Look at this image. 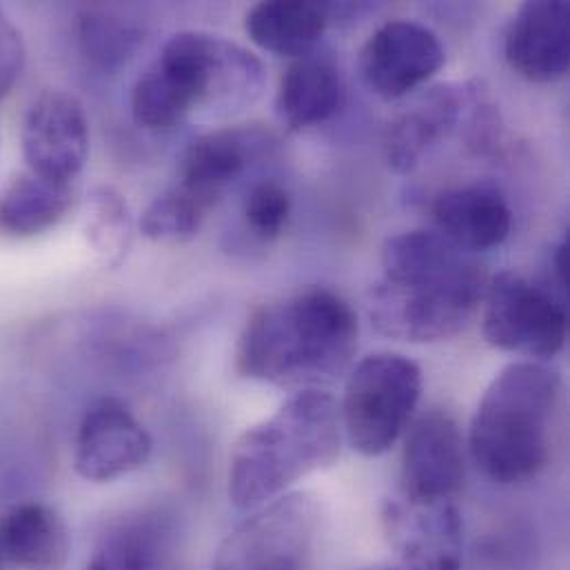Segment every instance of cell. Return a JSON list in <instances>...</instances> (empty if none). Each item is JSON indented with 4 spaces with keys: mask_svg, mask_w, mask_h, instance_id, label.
Returning <instances> with one entry per match:
<instances>
[{
    "mask_svg": "<svg viewBox=\"0 0 570 570\" xmlns=\"http://www.w3.org/2000/svg\"><path fill=\"white\" fill-rule=\"evenodd\" d=\"M154 67L171 85L187 116L229 118L254 107L267 89L265 62L247 47L212 31H178Z\"/></svg>",
    "mask_w": 570,
    "mask_h": 570,
    "instance_id": "cell-5",
    "label": "cell"
},
{
    "mask_svg": "<svg viewBox=\"0 0 570 570\" xmlns=\"http://www.w3.org/2000/svg\"><path fill=\"white\" fill-rule=\"evenodd\" d=\"M553 272H556V278H558V285L562 288V293H567V285H569V243H562L556 249Z\"/></svg>",
    "mask_w": 570,
    "mask_h": 570,
    "instance_id": "cell-28",
    "label": "cell"
},
{
    "mask_svg": "<svg viewBox=\"0 0 570 570\" xmlns=\"http://www.w3.org/2000/svg\"><path fill=\"white\" fill-rule=\"evenodd\" d=\"M154 442L118 397L96 400L82 415L73 442V469L87 482H111L147 464Z\"/></svg>",
    "mask_w": 570,
    "mask_h": 570,
    "instance_id": "cell-13",
    "label": "cell"
},
{
    "mask_svg": "<svg viewBox=\"0 0 570 570\" xmlns=\"http://www.w3.org/2000/svg\"><path fill=\"white\" fill-rule=\"evenodd\" d=\"M82 53L100 69L122 67L140 47L142 31L102 7H87L78 18Z\"/></svg>",
    "mask_w": 570,
    "mask_h": 570,
    "instance_id": "cell-24",
    "label": "cell"
},
{
    "mask_svg": "<svg viewBox=\"0 0 570 570\" xmlns=\"http://www.w3.org/2000/svg\"><path fill=\"white\" fill-rule=\"evenodd\" d=\"M317 522L311 495L278 498L223 542L214 570H306Z\"/></svg>",
    "mask_w": 570,
    "mask_h": 570,
    "instance_id": "cell-8",
    "label": "cell"
},
{
    "mask_svg": "<svg viewBox=\"0 0 570 570\" xmlns=\"http://www.w3.org/2000/svg\"><path fill=\"white\" fill-rule=\"evenodd\" d=\"M402 570H404V569H402Z\"/></svg>",
    "mask_w": 570,
    "mask_h": 570,
    "instance_id": "cell-30",
    "label": "cell"
},
{
    "mask_svg": "<svg viewBox=\"0 0 570 570\" xmlns=\"http://www.w3.org/2000/svg\"><path fill=\"white\" fill-rule=\"evenodd\" d=\"M207 212L196 198L180 187L167 189L154 198L140 216V234L158 245H185L194 240L207 218Z\"/></svg>",
    "mask_w": 570,
    "mask_h": 570,
    "instance_id": "cell-25",
    "label": "cell"
},
{
    "mask_svg": "<svg viewBox=\"0 0 570 570\" xmlns=\"http://www.w3.org/2000/svg\"><path fill=\"white\" fill-rule=\"evenodd\" d=\"M27 171L60 185H76L89 156V120L80 100L62 89H45L22 122Z\"/></svg>",
    "mask_w": 570,
    "mask_h": 570,
    "instance_id": "cell-10",
    "label": "cell"
},
{
    "mask_svg": "<svg viewBox=\"0 0 570 570\" xmlns=\"http://www.w3.org/2000/svg\"><path fill=\"white\" fill-rule=\"evenodd\" d=\"M80 225L87 247L107 269H118L134 245V216L125 196L109 185L94 187L82 198Z\"/></svg>",
    "mask_w": 570,
    "mask_h": 570,
    "instance_id": "cell-23",
    "label": "cell"
},
{
    "mask_svg": "<svg viewBox=\"0 0 570 570\" xmlns=\"http://www.w3.org/2000/svg\"><path fill=\"white\" fill-rule=\"evenodd\" d=\"M340 406L320 391H297L261 424L247 429L229 458L227 491L240 511H258L302 478L340 458Z\"/></svg>",
    "mask_w": 570,
    "mask_h": 570,
    "instance_id": "cell-3",
    "label": "cell"
},
{
    "mask_svg": "<svg viewBox=\"0 0 570 570\" xmlns=\"http://www.w3.org/2000/svg\"><path fill=\"white\" fill-rule=\"evenodd\" d=\"M24 40L20 29L4 16L0 7V100L13 89L24 69Z\"/></svg>",
    "mask_w": 570,
    "mask_h": 570,
    "instance_id": "cell-27",
    "label": "cell"
},
{
    "mask_svg": "<svg viewBox=\"0 0 570 570\" xmlns=\"http://www.w3.org/2000/svg\"><path fill=\"white\" fill-rule=\"evenodd\" d=\"M331 4L308 0L258 2L247 11L245 31L265 51L286 58L311 56L326 31Z\"/></svg>",
    "mask_w": 570,
    "mask_h": 570,
    "instance_id": "cell-20",
    "label": "cell"
},
{
    "mask_svg": "<svg viewBox=\"0 0 570 570\" xmlns=\"http://www.w3.org/2000/svg\"><path fill=\"white\" fill-rule=\"evenodd\" d=\"M422 395L420 366L400 353L360 360L346 380L340 422L353 451L380 458L404 433Z\"/></svg>",
    "mask_w": 570,
    "mask_h": 570,
    "instance_id": "cell-6",
    "label": "cell"
},
{
    "mask_svg": "<svg viewBox=\"0 0 570 570\" xmlns=\"http://www.w3.org/2000/svg\"><path fill=\"white\" fill-rule=\"evenodd\" d=\"M382 276L366 295L373 328L391 340L429 344L462 333L487 291V274L444 236L406 232L384 240Z\"/></svg>",
    "mask_w": 570,
    "mask_h": 570,
    "instance_id": "cell-1",
    "label": "cell"
},
{
    "mask_svg": "<svg viewBox=\"0 0 570 570\" xmlns=\"http://www.w3.org/2000/svg\"><path fill=\"white\" fill-rule=\"evenodd\" d=\"M0 551L20 569L62 570L69 560V535L51 507L22 502L0 522Z\"/></svg>",
    "mask_w": 570,
    "mask_h": 570,
    "instance_id": "cell-18",
    "label": "cell"
},
{
    "mask_svg": "<svg viewBox=\"0 0 570 570\" xmlns=\"http://www.w3.org/2000/svg\"><path fill=\"white\" fill-rule=\"evenodd\" d=\"M464 442L455 420L433 411L420 417L402 451V498L409 502H455L464 487Z\"/></svg>",
    "mask_w": 570,
    "mask_h": 570,
    "instance_id": "cell-15",
    "label": "cell"
},
{
    "mask_svg": "<svg viewBox=\"0 0 570 570\" xmlns=\"http://www.w3.org/2000/svg\"><path fill=\"white\" fill-rule=\"evenodd\" d=\"M482 333L500 351L551 360L569 337L567 306L551 291L529 283L524 276L502 272L487 283Z\"/></svg>",
    "mask_w": 570,
    "mask_h": 570,
    "instance_id": "cell-7",
    "label": "cell"
},
{
    "mask_svg": "<svg viewBox=\"0 0 570 570\" xmlns=\"http://www.w3.org/2000/svg\"><path fill=\"white\" fill-rule=\"evenodd\" d=\"M438 234L466 254L489 252L507 243L513 214L504 194L489 183L442 191L433 203Z\"/></svg>",
    "mask_w": 570,
    "mask_h": 570,
    "instance_id": "cell-17",
    "label": "cell"
},
{
    "mask_svg": "<svg viewBox=\"0 0 570 570\" xmlns=\"http://www.w3.org/2000/svg\"><path fill=\"white\" fill-rule=\"evenodd\" d=\"M344 100L340 71L324 58L304 56L288 65L278 96L276 111L288 131H304L331 120Z\"/></svg>",
    "mask_w": 570,
    "mask_h": 570,
    "instance_id": "cell-19",
    "label": "cell"
},
{
    "mask_svg": "<svg viewBox=\"0 0 570 570\" xmlns=\"http://www.w3.org/2000/svg\"><path fill=\"white\" fill-rule=\"evenodd\" d=\"M504 58L529 82H556L564 78L570 67L569 2H524L507 29Z\"/></svg>",
    "mask_w": 570,
    "mask_h": 570,
    "instance_id": "cell-16",
    "label": "cell"
},
{
    "mask_svg": "<svg viewBox=\"0 0 570 570\" xmlns=\"http://www.w3.org/2000/svg\"><path fill=\"white\" fill-rule=\"evenodd\" d=\"M2 562H4V556H2V551H0V570H2Z\"/></svg>",
    "mask_w": 570,
    "mask_h": 570,
    "instance_id": "cell-29",
    "label": "cell"
},
{
    "mask_svg": "<svg viewBox=\"0 0 570 570\" xmlns=\"http://www.w3.org/2000/svg\"><path fill=\"white\" fill-rule=\"evenodd\" d=\"M560 393V375L538 362L509 364L493 377L469 431L471 458L489 480L522 484L540 475Z\"/></svg>",
    "mask_w": 570,
    "mask_h": 570,
    "instance_id": "cell-4",
    "label": "cell"
},
{
    "mask_svg": "<svg viewBox=\"0 0 570 570\" xmlns=\"http://www.w3.org/2000/svg\"><path fill=\"white\" fill-rule=\"evenodd\" d=\"M355 351V311L335 291L308 286L249 315L236 346V371L278 389L311 391L346 373Z\"/></svg>",
    "mask_w": 570,
    "mask_h": 570,
    "instance_id": "cell-2",
    "label": "cell"
},
{
    "mask_svg": "<svg viewBox=\"0 0 570 570\" xmlns=\"http://www.w3.org/2000/svg\"><path fill=\"white\" fill-rule=\"evenodd\" d=\"M440 38L413 20L377 27L360 51V78L382 100H397L431 80L444 65Z\"/></svg>",
    "mask_w": 570,
    "mask_h": 570,
    "instance_id": "cell-11",
    "label": "cell"
},
{
    "mask_svg": "<svg viewBox=\"0 0 570 570\" xmlns=\"http://www.w3.org/2000/svg\"><path fill=\"white\" fill-rule=\"evenodd\" d=\"M276 149V136L263 125H232L203 134L178 160V185L205 209L218 205L229 187Z\"/></svg>",
    "mask_w": 570,
    "mask_h": 570,
    "instance_id": "cell-12",
    "label": "cell"
},
{
    "mask_svg": "<svg viewBox=\"0 0 570 570\" xmlns=\"http://www.w3.org/2000/svg\"><path fill=\"white\" fill-rule=\"evenodd\" d=\"M171 547L160 515H134L114 524L98 542L85 570H160Z\"/></svg>",
    "mask_w": 570,
    "mask_h": 570,
    "instance_id": "cell-22",
    "label": "cell"
},
{
    "mask_svg": "<svg viewBox=\"0 0 570 570\" xmlns=\"http://www.w3.org/2000/svg\"><path fill=\"white\" fill-rule=\"evenodd\" d=\"M243 216L258 238L274 240L285 232L291 216V196L278 180H261L247 191Z\"/></svg>",
    "mask_w": 570,
    "mask_h": 570,
    "instance_id": "cell-26",
    "label": "cell"
},
{
    "mask_svg": "<svg viewBox=\"0 0 570 570\" xmlns=\"http://www.w3.org/2000/svg\"><path fill=\"white\" fill-rule=\"evenodd\" d=\"M487 98L478 82H440L426 89L389 127L386 165L397 176L413 174L424 158L458 131L471 127L475 107Z\"/></svg>",
    "mask_w": 570,
    "mask_h": 570,
    "instance_id": "cell-9",
    "label": "cell"
},
{
    "mask_svg": "<svg viewBox=\"0 0 570 570\" xmlns=\"http://www.w3.org/2000/svg\"><path fill=\"white\" fill-rule=\"evenodd\" d=\"M382 522L404 570H462L464 520L455 502L389 500Z\"/></svg>",
    "mask_w": 570,
    "mask_h": 570,
    "instance_id": "cell-14",
    "label": "cell"
},
{
    "mask_svg": "<svg viewBox=\"0 0 570 570\" xmlns=\"http://www.w3.org/2000/svg\"><path fill=\"white\" fill-rule=\"evenodd\" d=\"M73 198L76 185L51 183L24 171L0 194V229L16 238L40 236L65 220Z\"/></svg>",
    "mask_w": 570,
    "mask_h": 570,
    "instance_id": "cell-21",
    "label": "cell"
}]
</instances>
